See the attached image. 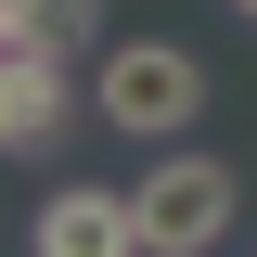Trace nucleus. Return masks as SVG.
<instances>
[{"label": "nucleus", "instance_id": "1", "mask_svg": "<svg viewBox=\"0 0 257 257\" xmlns=\"http://www.w3.org/2000/svg\"><path fill=\"white\" fill-rule=\"evenodd\" d=\"M90 103H103V128H142V142H167V128H193V116H206V64H193L180 39H128V52H103Z\"/></svg>", "mask_w": 257, "mask_h": 257}, {"label": "nucleus", "instance_id": "2", "mask_svg": "<svg viewBox=\"0 0 257 257\" xmlns=\"http://www.w3.org/2000/svg\"><path fill=\"white\" fill-rule=\"evenodd\" d=\"M231 206H244V180H231L219 155H180V142H167V155L142 167V244H155V257L231 244Z\"/></svg>", "mask_w": 257, "mask_h": 257}, {"label": "nucleus", "instance_id": "3", "mask_svg": "<svg viewBox=\"0 0 257 257\" xmlns=\"http://www.w3.org/2000/svg\"><path fill=\"white\" fill-rule=\"evenodd\" d=\"M64 116H77L64 39H13V52H0V155H52Z\"/></svg>", "mask_w": 257, "mask_h": 257}, {"label": "nucleus", "instance_id": "4", "mask_svg": "<svg viewBox=\"0 0 257 257\" xmlns=\"http://www.w3.org/2000/svg\"><path fill=\"white\" fill-rule=\"evenodd\" d=\"M39 257H128L142 244V193H103V180H64L52 206H39V231H26Z\"/></svg>", "mask_w": 257, "mask_h": 257}, {"label": "nucleus", "instance_id": "5", "mask_svg": "<svg viewBox=\"0 0 257 257\" xmlns=\"http://www.w3.org/2000/svg\"><path fill=\"white\" fill-rule=\"evenodd\" d=\"M13 13H26V39H64V52L103 26V0H13Z\"/></svg>", "mask_w": 257, "mask_h": 257}, {"label": "nucleus", "instance_id": "6", "mask_svg": "<svg viewBox=\"0 0 257 257\" xmlns=\"http://www.w3.org/2000/svg\"><path fill=\"white\" fill-rule=\"evenodd\" d=\"M13 39H26V13H13V0H0V52H13Z\"/></svg>", "mask_w": 257, "mask_h": 257}, {"label": "nucleus", "instance_id": "7", "mask_svg": "<svg viewBox=\"0 0 257 257\" xmlns=\"http://www.w3.org/2000/svg\"><path fill=\"white\" fill-rule=\"evenodd\" d=\"M231 26H257V0H231Z\"/></svg>", "mask_w": 257, "mask_h": 257}]
</instances>
